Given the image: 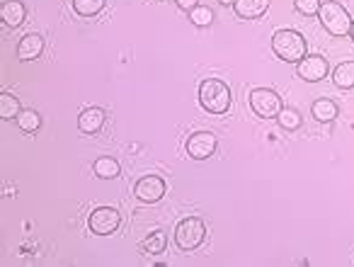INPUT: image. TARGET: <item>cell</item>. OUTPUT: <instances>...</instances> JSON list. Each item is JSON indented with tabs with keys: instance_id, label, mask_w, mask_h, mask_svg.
<instances>
[{
	"instance_id": "1",
	"label": "cell",
	"mask_w": 354,
	"mask_h": 267,
	"mask_svg": "<svg viewBox=\"0 0 354 267\" xmlns=\"http://www.w3.org/2000/svg\"><path fill=\"white\" fill-rule=\"evenodd\" d=\"M199 104L212 114H226L231 107V88L218 78H207L199 85Z\"/></svg>"
},
{
	"instance_id": "2",
	"label": "cell",
	"mask_w": 354,
	"mask_h": 267,
	"mask_svg": "<svg viewBox=\"0 0 354 267\" xmlns=\"http://www.w3.org/2000/svg\"><path fill=\"white\" fill-rule=\"evenodd\" d=\"M272 51L286 64H299L306 56V39L296 30H277L272 35Z\"/></svg>"
},
{
	"instance_id": "3",
	"label": "cell",
	"mask_w": 354,
	"mask_h": 267,
	"mask_svg": "<svg viewBox=\"0 0 354 267\" xmlns=\"http://www.w3.org/2000/svg\"><path fill=\"white\" fill-rule=\"evenodd\" d=\"M318 17H320V25L325 27V32H330L333 37H347L349 30H352V17H349V12L344 10L339 3H335V0L320 3Z\"/></svg>"
},
{
	"instance_id": "4",
	"label": "cell",
	"mask_w": 354,
	"mask_h": 267,
	"mask_svg": "<svg viewBox=\"0 0 354 267\" xmlns=\"http://www.w3.org/2000/svg\"><path fill=\"white\" fill-rule=\"evenodd\" d=\"M207 238V223L199 217H189L175 226V246L180 250H197Z\"/></svg>"
},
{
	"instance_id": "5",
	"label": "cell",
	"mask_w": 354,
	"mask_h": 267,
	"mask_svg": "<svg viewBox=\"0 0 354 267\" xmlns=\"http://www.w3.org/2000/svg\"><path fill=\"white\" fill-rule=\"evenodd\" d=\"M248 100H250V109L262 119H277L281 109H284L281 98L270 88H255Z\"/></svg>"
},
{
	"instance_id": "6",
	"label": "cell",
	"mask_w": 354,
	"mask_h": 267,
	"mask_svg": "<svg viewBox=\"0 0 354 267\" xmlns=\"http://www.w3.org/2000/svg\"><path fill=\"white\" fill-rule=\"evenodd\" d=\"M165 190H167V185L160 175H143V178L133 185V197L143 204H156L165 197Z\"/></svg>"
},
{
	"instance_id": "7",
	"label": "cell",
	"mask_w": 354,
	"mask_h": 267,
	"mask_svg": "<svg viewBox=\"0 0 354 267\" xmlns=\"http://www.w3.org/2000/svg\"><path fill=\"white\" fill-rule=\"evenodd\" d=\"M119 223H122V214L112 207H97L88 219L90 231L97 233V236H109V233H114L119 228Z\"/></svg>"
},
{
	"instance_id": "8",
	"label": "cell",
	"mask_w": 354,
	"mask_h": 267,
	"mask_svg": "<svg viewBox=\"0 0 354 267\" xmlns=\"http://www.w3.org/2000/svg\"><path fill=\"white\" fill-rule=\"evenodd\" d=\"M296 73L306 83H320L328 75V59H323L320 54H306L296 64Z\"/></svg>"
},
{
	"instance_id": "9",
	"label": "cell",
	"mask_w": 354,
	"mask_h": 267,
	"mask_svg": "<svg viewBox=\"0 0 354 267\" xmlns=\"http://www.w3.org/2000/svg\"><path fill=\"white\" fill-rule=\"evenodd\" d=\"M187 156L194 160H207L216 151V134L214 131H194L187 139Z\"/></svg>"
},
{
	"instance_id": "10",
	"label": "cell",
	"mask_w": 354,
	"mask_h": 267,
	"mask_svg": "<svg viewBox=\"0 0 354 267\" xmlns=\"http://www.w3.org/2000/svg\"><path fill=\"white\" fill-rule=\"evenodd\" d=\"M25 17H27V8L22 0H6L3 8H0V20H3V25H6L8 30L20 27L22 22H25Z\"/></svg>"
},
{
	"instance_id": "11",
	"label": "cell",
	"mask_w": 354,
	"mask_h": 267,
	"mask_svg": "<svg viewBox=\"0 0 354 267\" xmlns=\"http://www.w3.org/2000/svg\"><path fill=\"white\" fill-rule=\"evenodd\" d=\"M104 122H107V114L100 107H88L78 114V129L83 134H97L104 127Z\"/></svg>"
},
{
	"instance_id": "12",
	"label": "cell",
	"mask_w": 354,
	"mask_h": 267,
	"mask_svg": "<svg viewBox=\"0 0 354 267\" xmlns=\"http://www.w3.org/2000/svg\"><path fill=\"white\" fill-rule=\"evenodd\" d=\"M270 8V0H236L233 3V10L241 20H257L262 17Z\"/></svg>"
},
{
	"instance_id": "13",
	"label": "cell",
	"mask_w": 354,
	"mask_h": 267,
	"mask_svg": "<svg viewBox=\"0 0 354 267\" xmlns=\"http://www.w3.org/2000/svg\"><path fill=\"white\" fill-rule=\"evenodd\" d=\"M44 51V37L39 35H25L17 44V59L20 61H35Z\"/></svg>"
},
{
	"instance_id": "14",
	"label": "cell",
	"mask_w": 354,
	"mask_h": 267,
	"mask_svg": "<svg viewBox=\"0 0 354 267\" xmlns=\"http://www.w3.org/2000/svg\"><path fill=\"white\" fill-rule=\"evenodd\" d=\"M333 83L342 90L354 88V61H344L333 71Z\"/></svg>"
},
{
	"instance_id": "15",
	"label": "cell",
	"mask_w": 354,
	"mask_h": 267,
	"mask_svg": "<svg viewBox=\"0 0 354 267\" xmlns=\"http://www.w3.org/2000/svg\"><path fill=\"white\" fill-rule=\"evenodd\" d=\"M310 112H313L315 122H333L335 117H337V104L333 102V100H315L313 104H310Z\"/></svg>"
},
{
	"instance_id": "16",
	"label": "cell",
	"mask_w": 354,
	"mask_h": 267,
	"mask_svg": "<svg viewBox=\"0 0 354 267\" xmlns=\"http://www.w3.org/2000/svg\"><path fill=\"white\" fill-rule=\"evenodd\" d=\"M22 112L20 100L15 98L12 93H0V117L6 119H17V114Z\"/></svg>"
},
{
	"instance_id": "17",
	"label": "cell",
	"mask_w": 354,
	"mask_h": 267,
	"mask_svg": "<svg viewBox=\"0 0 354 267\" xmlns=\"http://www.w3.org/2000/svg\"><path fill=\"white\" fill-rule=\"evenodd\" d=\"M93 170H95V175H97V178L112 180V178H117V175H119V163L114 158H109V156H102V158L95 160Z\"/></svg>"
},
{
	"instance_id": "18",
	"label": "cell",
	"mask_w": 354,
	"mask_h": 267,
	"mask_svg": "<svg viewBox=\"0 0 354 267\" xmlns=\"http://www.w3.org/2000/svg\"><path fill=\"white\" fill-rule=\"evenodd\" d=\"M15 122H17V127H20V131H25V134H35L37 129L41 127V117L35 109H22Z\"/></svg>"
},
{
	"instance_id": "19",
	"label": "cell",
	"mask_w": 354,
	"mask_h": 267,
	"mask_svg": "<svg viewBox=\"0 0 354 267\" xmlns=\"http://www.w3.org/2000/svg\"><path fill=\"white\" fill-rule=\"evenodd\" d=\"M104 3L107 0H73V10L80 17H95L97 12L104 10Z\"/></svg>"
},
{
	"instance_id": "20",
	"label": "cell",
	"mask_w": 354,
	"mask_h": 267,
	"mask_svg": "<svg viewBox=\"0 0 354 267\" xmlns=\"http://www.w3.org/2000/svg\"><path fill=\"white\" fill-rule=\"evenodd\" d=\"M165 246H167V238L162 231H153L151 236L143 241V250H146L148 255H160V252H165Z\"/></svg>"
},
{
	"instance_id": "21",
	"label": "cell",
	"mask_w": 354,
	"mask_h": 267,
	"mask_svg": "<svg viewBox=\"0 0 354 267\" xmlns=\"http://www.w3.org/2000/svg\"><path fill=\"white\" fill-rule=\"evenodd\" d=\"M189 20H192L194 27H209L214 20H216V15H214L212 8L197 6V8H192V10H189Z\"/></svg>"
},
{
	"instance_id": "22",
	"label": "cell",
	"mask_w": 354,
	"mask_h": 267,
	"mask_svg": "<svg viewBox=\"0 0 354 267\" xmlns=\"http://www.w3.org/2000/svg\"><path fill=\"white\" fill-rule=\"evenodd\" d=\"M279 127H284L286 131H296V129L301 127V122H304V119H301V112L299 109H291V107H284L279 112Z\"/></svg>"
},
{
	"instance_id": "23",
	"label": "cell",
	"mask_w": 354,
	"mask_h": 267,
	"mask_svg": "<svg viewBox=\"0 0 354 267\" xmlns=\"http://www.w3.org/2000/svg\"><path fill=\"white\" fill-rule=\"evenodd\" d=\"M294 6L301 15L313 17V15H318V10H320V0H294Z\"/></svg>"
},
{
	"instance_id": "24",
	"label": "cell",
	"mask_w": 354,
	"mask_h": 267,
	"mask_svg": "<svg viewBox=\"0 0 354 267\" xmlns=\"http://www.w3.org/2000/svg\"><path fill=\"white\" fill-rule=\"evenodd\" d=\"M177 3V8H180V10H192V8H197L199 6V0H175Z\"/></svg>"
},
{
	"instance_id": "25",
	"label": "cell",
	"mask_w": 354,
	"mask_h": 267,
	"mask_svg": "<svg viewBox=\"0 0 354 267\" xmlns=\"http://www.w3.org/2000/svg\"><path fill=\"white\" fill-rule=\"evenodd\" d=\"M218 3H221V6H233L236 0H218Z\"/></svg>"
},
{
	"instance_id": "26",
	"label": "cell",
	"mask_w": 354,
	"mask_h": 267,
	"mask_svg": "<svg viewBox=\"0 0 354 267\" xmlns=\"http://www.w3.org/2000/svg\"><path fill=\"white\" fill-rule=\"evenodd\" d=\"M349 37H352V42H354V20H352V30H349Z\"/></svg>"
}]
</instances>
